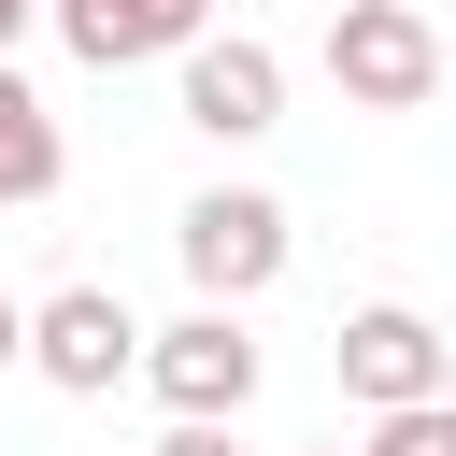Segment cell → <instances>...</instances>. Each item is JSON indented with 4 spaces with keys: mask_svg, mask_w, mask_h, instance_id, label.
<instances>
[{
    "mask_svg": "<svg viewBox=\"0 0 456 456\" xmlns=\"http://www.w3.org/2000/svg\"><path fill=\"white\" fill-rule=\"evenodd\" d=\"M57 171H71V142H57V114L14 86V57H0V214H28V200H57Z\"/></svg>",
    "mask_w": 456,
    "mask_h": 456,
    "instance_id": "cell-8",
    "label": "cell"
},
{
    "mask_svg": "<svg viewBox=\"0 0 456 456\" xmlns=\"http://www.w3.org/2000/svg\"><path fill=\"white\" fill-rule=\"evenodd\" d=\"M43 14H57V43L86 71H142V57H171V43L214 28V0H43Z\"/></svg>",
    "mask_w": 456,
    "mask_h": 456,
    "instance_id": "cell-7",
    "label": "cell"
},
{
    "mask_svg": "<svg viewBox=\"0 0 456 456\" xmlns=\"http://www.w3.org/2000/svg\"><path fill=\"white\" fill-rule=\"evenodd\" d=\"M342 399H370V413H399V399H456V342L413 314V299H370V314H342Z\"/></svg>",
    "mask_w": 456,
    "mask_h": 456,
    "instance_id": "cell-5",
    "label": "cell"
},
{
    "mask_svg": "<svg viewBox=\"0 0 456 456\" xmlns=\"http://www.w3.org/2000/svg\"><path fill=\"white\" fill-rule=\"evenodd\" d=\"M128 370H142L171 413H214V428H242V399H256V328H242L228 299H200V314H185V328H157Z\"/></svg>",
    "mask_w": 456,
    "mask_h": 456,
    "instance_id": "cell-3",
    "label": "cell"
},
{
    "mask_svg": "<svg viewBox=\"0 0 456 456\" xmlns=\"http://www.w3.org/2000/svg\"><path fill=\"white\" fill-rule=\"evenodd\" d=\"M14 342H28V314H14V299H0V370H14Z\"/></svg>",
    "mask_w": 456,
    "mask_h": 456,
    "instance_id": "cell-11",
    "label": "cell"
},
{
    "mask_svg": "<svg viewBox=\"0 0 456 456\" xmlns=\"http://www.w3.org/2000/svg\"><path fill=\"white\" fill-rule=\"evenodd\" d=\"M157 456H242V442H228L214 413H171V442H157Z\"/></svg>",
    "mask_w": 456,
    "mask_h": 456,
    "instance_id": "cell-10",
    "label": "cell"
},
{
    "mask_svg": "<svg viewBox=\"0 0 456 456\" xmlns=\"http://www.w3.org/2000/svg\"><path fill=\"white\" fill-rule=\"evenodd\" d=\"M57 399H114L128 385V356H142V328H128V299L114 285H57L43 314H28V342H14Z\"/></svg>",
    "mask_w": 456,
    "mask_h": 456,
    "instance_id": "cell-4",
    "label": "cell"
},
{
    "mask_svg": "<svg viewBox=\"0 0 456 456\" xmlns=\"http://www.w3.org/2000/svg\"><path fill=\"white\" fill-rule=\"evenodd\" d=\"M356 456H456V399H399V413H370Z\"/></svg>",
    "mask_w": 456,
    "mask_h": 456,
    "instance_id": "cell-9",
    "label": "cell"
},
{
    "mask_svg": "<svg viewBox=\"0 0 456 456\" xmlns=\"http://www.w3.org/2000/svg\"><path fill=\"white\" fill-rule=\"evenodd\" d=\"M328 86H342L356 114H428V100H442V28H428L413 0H342V14H328Z\"/></svg>",
    "mask_w": 456,
    "mask_h": 456,
    "instance_id": "cell-1",
    "label": "cell"
},
{
    "mask_svg": "<svg viewBox=\"0 0 456 456\" xmlns=\"http://www.w3.org/2000/svg\"><path fill=\"white\" fill-rule=\"evenodd\" d=\"M328 456H342V442H328Z\"/></svg>",
    "mask_w": 456,
    "mask_h": 456,
    "instance_id": "cell-13",
    "label": "cell"
},
{
    "mask_svg": "<svg viewBox=\"0 0 456 456\" xmlns=\"http://www.w3.org/2000/svg\"><path fill=\"white\" fill-rule=\"evenodd\" d=\"M171 242H185V285L242 314V299H256V285L285 271V200H271V185H200Z\"/></svg>",
    "mask_w": 456,
    "mask_h": 456,
    "instance_id": "cell-2",
    "label": "cell"
},
{
    "mask_svg": "<svg viewBox=\"0 0 456 456\" xmlns=\"http://www.w3.org/2000/svg\"><path fill=\"white\" fill-rule=\"evenodd\" d=\"M185 57V128L200 142H256V128H285V57L256 43V28H200V43H171Z\"/></svg>",
    "mask_w": 456,
    "mask_h": 456,
    "instance_id": "cell-6",
    "label": "cell"
},
{
    "mask_svg": "<svg viewBox=\"0 0 456 456\" xmlns=\"http://www.w3.org/2000/svg\"><path fill=\"white\" fill-rule=\"evenodd\" d=\"M28 14H43V0H0V57H14V28H28Z\"/></svg>",
    "mask_w": 456,
    "mask_h": 456,
    "instance_id": "cell-12",
    "label": "cell"
}]
</instances>
